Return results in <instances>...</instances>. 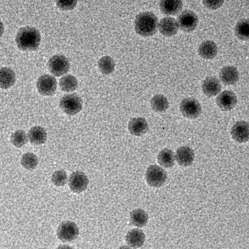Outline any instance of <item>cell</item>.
I'll use <instances>...</instances> for the list:
<instances>
[{
    "label": "cell",
    "mask_w": 249,
    "mask_h": 249,
    "mask_svg": "<svg viewBox=\"0 0 249 249\" xmlns=\"http://www.w3.org/2000/svg\"><path fill=\"white\" fill-rule=\"evenodd\" d=\"M16 42L18 48L23 51H36L41 42L39 31L34 27H23L16 35Z\"/></svg>",
    "instance_id": "cell-1"
},
{
    "label": "cell",
    "mask_w": 249,
    "mask_h": 249,
    "mask_svg": "<svg viewBox=\"0 0 249 249\" xmlns=\"http://www.w3.org/2000/svg\"><path fill=\"white\" fill-rule=\"evenodd\" d=\"M158 28V17L152 12H144L136 16L135 30L140 36H152L156 33Z\"/></svg>",
    "instance_id": "cell-2"
},
{
    "label": "cell",
    "mask_w": 249,
    "mask_h": 249,
    "mask_svg": "<svg viewBox=\"0 0 249 249\" xmlns=\"http://www.w3.org/2000/svg\"><path fill=\"white\" fill-rule=\"evenodd\" d=\"M60 107L64 113L72 116L83 109V100L76 93L65 95L60 101Z\"/></svg>",
    "instance_id": "cell-3"
},
{
    "label": "cell",
    "mask_w": 249,
    "mask_h": 249,
    "mask_svg": "<svg viewBox=\"0 0 249 249\" xmlns=\"http://www.w3.org/2000/svg\"><path fill=\"white\" fill-rule=\"evenodd\" d=\"M48 70L55 77H61L68 72L70 68V61L63 55H55L50 58Z\"/></svg>",
    "instance_id": "cell-4"
},
{
    "label": "cell",
    "mask_w": 249,
    "mask_h": 249,
    "mask_svg": "<svg viewBox=\"0 0 249 249\" xmlns=\"http://www.w3.org/2000/svg\"><path fill=\"white\" fill-rule=\"evenodd\" d=\"M167 179V173L165 170L157 165H152L147 168L146 180L151 187H160L165 184Z\"/></svg>",
    "instance_id": "cell-5"
},
{
    "label": "cell",
    "mask_w": 249,
    "mask_h": 249,
    "mask_svg": "<svg viewBox=\"0 0 249 249\" xmlns=\"http://www.w3.org/2000/svg\"><path fill=\"white\" fill-rule=\"evenodd\" d=\"M57 235L58 239L62 242H71L78 237V227L74 222L66 221L58 226Z\"/></svg>",
    "instance_id": "cell-6"
},
{
    "label": "cell",
    "mask_w": 249,
    "mask_h": 249,
    "mask_svg": "<svg viewBox=\"0 0 249 249\" xmlns=\"http://www.w3.org/2000/svg\"><path fill=\"white\" fill-rule=\"evenodd\" d=\"M180 111L185 118L196 119L200 116L202 108L197 99L188 98L184 99L180 104Z\"/></svg>",
    "instance_id": "cell-7"
},
{
    "label": "cell",
    "mask_w": 249,
    "mask_h": 249,
    "mask_svg": "<svg viewBox=\"0 0 249 249\" xmlns=\"http://www.w3.org/2000/svg\"><path fill=\"white\" fill-rule=\"evenodd\" d=\"M38 92L42 96H53L56 91V79L49 74H44L36 82Z\"/></svg>",
    "instance_id": "cell-8"
},
{
    "label": "cell",
    "mask_w": 249,
    "mask_h": 249,
    "mask_svg": "<svg viewBox=\"0 0 249 249\" xmlns=\"http://www.w3.org/2000/svg\"><path fill=\"white\" fill-rule=\"evenodd\" d=\"M179 29L185 32H193L198 24V17L192 10H184L178 17Z\"/></svg>",
    "instance_id": "cell-9"
},
{
    "label": "cell",
    "mask_w": 249,
    "mask_h": 249,
    "mask_svg": "<svg viewBox=\"0 0 249 249\" xmlns=\"http://www.w3.org/2000/svg\"><path fill=\"white\" fill-rule=\"evenodd\" d=\"M89 180L87 176L81 171H76L69 178V187L74 193H81L87 189Z\"/></svg>",
    "instance_id": "cell-10"
},
{
    "label": "cell",
    "mask_w": 249,
    "mask_h": 249,
    "mask_svg": "<svg viewBox=\"0 0 249 249\" xmlns=\"http://www.w3.org/2000/svg\"><path fill=\"white\" fill-rule=\"evenodd\" d=\"M238 99L236 95L231 90H225L218 96L216 104L222 111H231L236 106Z\"/></svg>",
    "instance_id": "cell-11"
},
{
    "label": "cell",
    "mask_w": 249,
    "mask_h": 249,
    "mask_svg": "<svg viewBox=\"0 0 249 249\" xmlns=\"http://www.w3.org/2000/svg\"><path fill=\"white\" fill-rule=\"evenodd\" d=\"M231 136L238 143H246L249 140V124L246 121H239L231 129Z\"/></svg>",
    "instance_id": "cell-12"
},
{
    "label": "cell",
    "mask_w": 249,
    "mask_h": 249,
    "mask_svg": "<svg viewBox=\"0 0 249 249\" xmlns=\"http://www.w3.org/2000/svg\"><path fill=\"white\" fill-rule=\"evenodd\" d=\"M160 32L165 36H172L177 35L178 32V21L174 18H163L158 24Z\"/></svg>",
    "instance_id": "cell-13"
},
{
    "label": "cell",
    "mask_w": 249,
    "mask_h": 249,
    "mask_svg": "<svg viewBox=\"0 0 249 249\" xmlns=\"http://www.w3.org/2000/svg\"><path fill=\"white\" fill-rule=\"evenodd\" d=\"M176 160L181 166H190L194 162L195 152L189 146H181L176 152Z\"/></svg>",
    "instance_id": "cell-14"
},
{
    "label": "cell",
    "mask_w": 249,
    "mask_h": 249,
    "mask_svg": "<svg viewBox=\"0 0 249 249\" xmlns=\"http://www.w3.org/2000/svg\"><path fill=\"white\" fill-rule=\"evenodd\" d=\"M219 78L225 86L235 85L239 80V71L233 66H227L221 70Z\"/></svg>",
    "instance_id": "cell-15"
},
{
    "label": "cell",
    "mask_w": 249,
    "mask_h": 249,
    "mask_svg": "<svg viewBox=\"0 0 249 249\" xmlns=\"http://www.w3.org/2000/svg\"><path fill=\"white\" fill-rule=\"evenodd\" d=\"M222 86L220 81L216 77H207L202 84L203 93L208 97H213L221 92Z\"/></svg>",
    "instance_id": "cell-16"
},
{
    "label": "cell",
    "mask_w": 249,
    "mask_h": 249,
    "mask_svg": "<svg viewBox=\"0 0 249 249\" xmlns=\"http://www.w3.org/2000/svg\"><path fill=\"white\" fill-rule=\"evenodd\" d=\"M182 7V0H160V2L161 12L167 16L178 14Z\"/></svg>",
    "instance_id": "cell-17"
},
{
    "label": "cell",
    "mask_w": 249,
    "mask_h": 249,
    "mask_svg": "<svg viewBox=\"0 0 249 249\" xmlns=\"http://www.w3.org/2000/svg\"><path fill=\"white\" fill-rule=\"evenodd\" d=\"M129 132L133 136H141L144 135L149 130V124L143 118H133L128 124Z\"/></svg>",
    "instance_id": "cell-18"
},
{
    "label": "cell",
    "mask_w": 249,
    "mask_h": 249,
    "mask_svg": "<svg viewBox=\"0 0 249 249\" xmlns=\"http://www.w3.org/2000/svg\"><path fill=\"white\" fill-rule=\"evenodd\" d=\"M125 240L126 243L130 248L139 249L144 244L145 235L143 231L139 229H133L127 232Z\"/></svg>",
    "instance_id": "cell-19"
},
{
    "label": "cell",
    "mask_w": 249,
    "mask_h": 249,
    "mask_svg": "<svg viewBox=\"0 0 249 249\" xmlns=\"http://www.w3.org/2000/svg\"><path fill=\"white\" fill-rule=\"evenodd\" d=\"M198 53L204 59H213L218 53L217 45L213 41H204L199 46Z\"/></svg>",
    "instance_id": "cell-20"
},
{
    "label": "cell",
    "mask_w": 249,
    "mask_h": 249,
    "mask_svg": "<svg viewBox=\"0 0 249 249\" xmlns=\"http://www.w3.org/2000/svg\"><path fill=\"white\" fill-rule=\"evenodd\" d=\"M28 139L32 144H43L47 141V132L44 127L35 126L29 130Z\"/></svg>",
    "instance_id": "cell-21"
},
{
    "label": "cell",
    "mask_w": 249,
    "mask_h": 249,
    "mask_svg": "<svg viewBox=\"0 0 249 249\" xmlns=\"http://www.w3.org/2000/svg\"><path fill=\"white\" fill-rule=\"evenodd\" d=\"M16 83V74L8 67L0 69V88L8 89L13 87Z\"/></svg>",
    "instance_id": "cell-22"
},
{
    "label": "cell",
    "mask_w": 249,
    "mask_h": 249,
    "mask_svg": "<svg viewBox=\"0 0 249 249\" xmlns=\"http://www.w3.org/2000/svg\"><path fill=\"white\" fill-rule=\"evenodd\" d=\"M130 220L132 225L137 228L146 226L149 220V216L146 212L142 209H135L130 214Z\"/></svg>",
    "instance_id": "cell-23"
},
{
    "label": "cell",
    "mask_w": 249,
    "mask_h": 249,
    "mask_svg": "<svg viewBox=\"0 0 249 249\" xmlns=\"http://www.w3.org/2000/svg\"><path fill=\"white\" fill-rule=\"evenodd\" d=\"M176 158L174 152L171 149H164L158 155V161L160 165L164 168H171L175 163Z\"/></svg>",
    "instance_id": "cell-24"
},
{
    "label": "cell",
    "mask_w": 249,
    "mask_h": 249,
    "mask_svg": "<svg viewBox=\"0 0 249 249\" xmlns=\"http://www.w3.org/2000/svg\"><path fill=\"white\" fill-rule=\"evenodd\" d=\"M151 107L152 109L157 112H165L169 107L168 99L163 95H155L151 99Z\"/></svg>",
    "instance_id": "cell-25"
},
{
    "label": "cell",
    "mask_w": 249,
    "mask_h": 249,
    "mask_svg": "<svg viewBox=\"0 0 249 249\" xmlns=\"http://www.w3.org/2000/svg\"><path fill=\"white\" fill-rule=\"evenodd\" d=\"M61 90L67 93L74 91L78 87V81L74 76L68 74L61 78L59 82Z\"/></svg>",
    "instance_id": "cell-26"
},
{
    "label": "cell",
    "mask_w": 249,
    "mask_h": 249,
    "mask_svg": "<svg viewBox=\"0 0 249 249\" xmlns=\"http://www.w3.org/2000/svg\"><path fill=\"white\" fill-rule=\"evenodd\" d=\"M235 36L243 41H249V19H241L235 27Z\"/></svg>",
    "instance_id": "cell-27"
},
{
    "label": "cell",
    "mask_w": 249,
    "mask_h": 249,
    "mask_svg": "<svg viewBox=\"0 0 249 249\" xmlns=\"http://www.w3.org/2000/svg\"><path fill=\"white\" fill-rule=\"evenodd\" d=\"M99 70L102 74H110L115 71V61L110 56H104L99 61Z\"/></svg>",
    "instance_id": "cell-28"
},
{
    "label": "cell",
    "mask_w": 249,
    "mask_h": 249,
    "mask_svg": "<svg viewBox=\"0 0 249 249\" xmlns=\"http://www.w3.org/2000/svg\"><path fill=\"white\" fill-rule=\"evenodd\" d=\"M21 165L26 170L32 171L35 169L38 165V158L32 152L24 154L21 158Z\"/></svg>",
    "instance_id": "cell-29"
},
{
    "label": "cell",
    "mask_w": 249,
    "mask_h": 249,
    "mask_svg": "<svg viewBox=\"0 0 249 249\" xmlns=\"http://www.w3.org/2000/svg\"><path fill=\"white\" fill-rule=\"evenodd\" d=\"M28 136L26 132L18 130L14 132L11 136V142L16 147L20 148L27 143Z\"/></svg>",
    "instance_id": "cell-30"
},
{
    "label": "cell",
    "mask_w": 249,
    "mask_h": 249,
    "mask_svg": "<svg viewBox=\"0 0 249 249\" xmlns=\"http://www.w3.org/2000/svg\"><path fill=\"white\" fill-rule=\"evenodd\" d=\"M52 182L54 185L57 187H62L65 185L68 181V177H67V173L64 170H59V171H55L53 174Z\"/></svg>",
    "instance_id": "cell-31"
},
{
    "label": "cell",
    "mask_w": 249,
    "mask_h": 249,
    "mask_svg": "<svg viewBox=\"0 0 249 249\" xmlns=\"http://www.w3.org/2000/svg\"><path fill=\"white\" fill-rule=\"evenodd\" d=\"M55 1L57 7L64 11L73 10L77 4V0H56Z\"/></svg>",
    "instance_id": "cell-32"
},
{
    "label": "cell",
    "mask_w": 249,
    "mask_h": 249,
    "mask_svg": "<svg viewBox=\"0 0 249 249\" xmlns=\"http://www.w3.org/2000/svg\"><path fill=\"white\" fill-rule=\"evenodd\" d=\"M203 5L210 10H217L223 5L225 0H202Z\"/></svg>",
    "instance_id": "cell-33"
},
{
    "label": "cell",
    "mask_w": 249,
    "mask_h": 249,
    "mask_svg": "<svg viewBox=\"0 0 249 249\" xmlns=\"http://www.w3.org/2000/svg\"><path fill=\"white\" fill-rule=\"evenodd\" d=\"M4 25H3L2 22L0 20V37L2 36L3 33H4Z\"/></svg>",
    "instance_id": "cell-34"
},
{
    "label": "cell",
    "mask_w": 249,
    "mask_h": 249,
    "mask_svg": "<svg viewBox=\"0 0 249 249\" xmlns=\"http://www.w3.org/2000/svg\"><path fill=\"white\" fill-rule=\"evenodd\" d=\"M56 249H74L72 247H70V246L67 245H63L60 246L59 247H58Z\"/></svg>",
    "instance_id": "cell-35"
},
{
    "label": "cell",
    "mask_w": 249,
    "mask_h": 249,
    "mask_svg": "<svg viewBox=\"0 0 249 249\" xmlns=\"http://www.w3.org/2000/svg\"><path fill=\"white\" fill-rule=\"evenodd\" d=\"M118 249H132L130 247H127V246H123V247H120Z\"/></svg>",
    "instance_id": "cell-36"
},
{
    "label": "cell",
    "mask_w": 249,
    "mask_h": 249,
    "mask_svg": "<svg viewBox=\"0 0 249 249\" xmlns=\"http://www.w3.org/2000/svg\"></svg>",
    "instance_id": "cell-37"
}]
</instances>
